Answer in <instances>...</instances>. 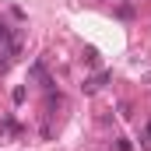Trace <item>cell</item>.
<instances>
[{
	"label": "cell",
	"mask_w": 151,
	"mask_h": 151,
	"mask_svg": "<svg viewBox=\"0 0 151 151\" xmlns=\"http://www.w3.org/2000/svg\"><path fill=\"white\" fill-rule=\"evenodd\" d=\"M106 77H109V74H95L91 81H84V91H99V88L106 84Z\"/></svg>",
	"instance_id": "cell-1"
},
{
	"label": "cell",
	"mask_w": 151,
	"mask_h": 151,
	"mask_svg": "<svg viewBox=\"0 0 151 151\" xmlns=\"http://www.w3.org/2000/svg\"><path fill=\"white\" fill-rule=\"evenodd\" d=\"M148 134H151V123H148Z\"/></svg>",
	"instance_id": "cell-2"
}]
</instances>
